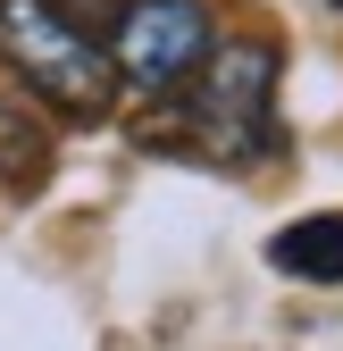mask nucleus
<instances>
[{"instance_id":"423d86ee","label":"nucleus","mask_w":343,"mask_h":351,"mask_svg":"<svg viewBox=\"0 0 343 351\" xmlns=\"http://www.w3.org/2000/svg\"><path fill=\"white\" fill-rule=\"evenodd\" d=\"M335 9H343V0H335Z\"/></svg>"},{"instance_id":"f257e3e1","label":"nucleus","mask_w":343,"mask_h":351,"mask_svg":"<svg viewBox=\"0 0 343 351\" xmlns=\"http://www.w3.org/2000/svg\"><path fill=\"white\" fill-rule=\"evenodd\" d=\"M151 151H185L201 167H260L276 151V42H218L201 84L151 117Z\"/></svg>"},{"instance_id":"7ed1b4c3","label":"nucleus","mask_w":343,"mask_h":351,"mask_svg":"<svg viewBox=\"0 0 343 351\" xmlns=\"http://www.w3.org/2000/svg\"><path fill=\"white\" fill-rule=\"evenodd\" d=\"M218 34H209V9L201 0H126V17L109 34V59H117V84H134L151 101H185Z\"/></svg>"},{"instance_id":"f03ea898","label":"nucleus","mask_w":343,"mask_h":351,"mask_svg":"<svg viewBox=\"0 0 343 351\" xmlns=\"http://www.w3.org/2000/svg\"><path fill=\"white\" fill-rule=\"evenodd\" d=\"M0 67L59 117H109L117 101V59L59 0H0Z\"/></svg>"},{"instance_id":"20e7f679","label":"nucleus","mask_w":343,"mask_h":351,"mask_svg":"<svg viewBox=\"0 0 343 351\" xmlns=\"http://www.w3.org/2000/svg\"><path fill=\"white\" fill-rule=\"evenodd\" d=\"M268 268L293 276V285H343V209L293 217V226L268 243Z\"/></svg>"},{"instance_id":"39448f33","label":"nucleus","mask_w":343,"mask_h":351,"mask_svg":"<svg viewBox=\"0 0 343 351\" xmlns=\"http://www.w3.org/2000/svg\"><path fill=\"white\" fill-rule=\"evenodd\" d=\"M42 176H51V125L17 101H0V193H34Z\"/></svg>"}]
</instances>
